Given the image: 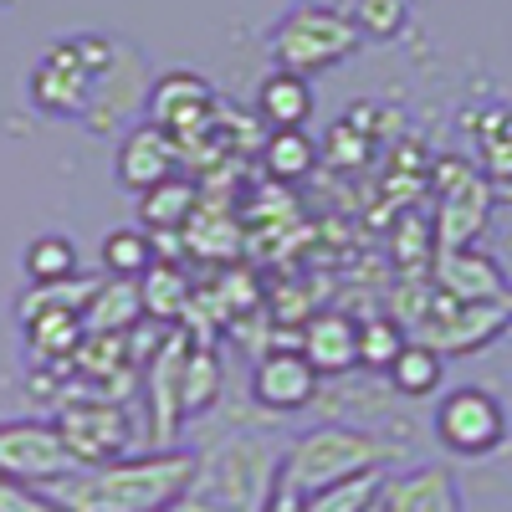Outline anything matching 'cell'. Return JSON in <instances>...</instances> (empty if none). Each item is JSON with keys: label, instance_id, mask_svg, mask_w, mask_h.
<instances>
[{"label": "cell", "instance_id": "obj_8", "mask_svg": "<svg viewBox=\"0 0 512 512\" xmlns=\"http://www.w3.org/2000/svg\"><path fill=\"white\" fill-rule=\"evenodd\" d=\"M57 431L77 461V472L82 466H108L123 456L128 446V420L113 400H77V405H62L57 410Z\"/></svg>", "mask_w": 512, "mask_h": 512}, {"label": "cell", "instance_id": "obj_5", "mask_svg": "<svg viewBox=\"0 0 512 512\" xmlns=\"http://www.w3.org/2000/svg\"><path fill=\"white\" fill-rule=\"evenodd\" d=\"M118 41L108 36H72L57 41V47L36 62L26 93L31 103L47 113V118H88L93 108V88H98V72L113 62Z\"/></svg>", "mask_w": 512, "mask_h": 512}, {"label": "cell", "instance_id": "obj_11", "mask_svg": "<svg viewBox=\"0 0 512 512\" xmlns=\"http://www.w3.org/2000/svg\"><path fill=\"white\" fill-rule=\"evenodd\" d=\"M149 123H159L169 139H190L195 128H205L216 118V88L195 72H164L154 88H149Z\"/></svg>", "mask_w": 512, "mask_h": 512}, {"label": "cell", "instance_id": "obj_1", "mask_svg": "<svg viewBox=\"0 0 512 512\" xmlns=\"http://www.w3.org/2000/svg\"><path fill=\"white\" fill-rule=\"evenodd\" d=\"M200 456L180 446H154L144 456H118L108 466H82V472L52 482L47 492L67 512H175L195 487Z\"/></svg>", "mask_w": 512, "mask_h": 512}, {"label": "cell", "instance_id": "obj_27", "mask_svg": "<svg viewBox=\"0 0 512 512\" xmlns=\"http://www.w3.org/2000/svg\"><path fill=\"white\" fill-rule=\"evenodd\" d=\"M384 482H390L384 472H359L349 482H338V487L308 497V512H369L384 497Z\"/></svg>", "mask_w": 512, "mask_h": 512}, {"label": "cell", "instance_id": "obj_15", "mask_svg": "<svg viewBox=\"0 0 512 512\" xmlns=\"http://www.w3.org/2000/svg\"><path fill=\"white\" fill-rule=\"evenodd\" d=\"M185 354H190V338L185 333H169L154 364H149V410H154V446H169L180 436V420H185V405H180V384H185Z\"/></svg>", "mask_w": 512, "mask_h": 512}, {"label": "cell", "instance_id": "obj_17", "mask_svg": "<svg viewBox=\"0 0 512 512\" xmlns=\"http://www.w3.org/2000/svg\"><path fill=\"white\" fill-rule=\"evenodd\" d=\"M297 354H303L318 374H344V369L359 364V323L344 318V313H318V318H308L303 349Z\"/></svg>", "mask_w": 512, "mask_h": 512}, {"label": "cell", "instance_id": "obj_9", "mask_svg": "<svg viewBox=\"0 0 512 512\" xmlns=\"http://www.w3.org/2000/svg\"><path fill=\"white\" fill-rule=\"evenodd\" d=\"M512 323V303H451L446 297V313L436 308L420 328V344H431L441 359L446 354H472L487 349L492 338H502Z\"/></svg>", "mask_w": 512, "mask_h": 512}, {"label": "cell", "instance_id": "obj_21", "mask_svg": "<svg viewBox=\"0 0 512 512\" xmlns=\"http://www.w3.org/2000/svg\"><path fill=\"white\" fill-rule=\"evenodd\" d=\"M318 144L308 139V128H272L262 144V164L272 169V180H308L318 169Z\"/></svg>", "mask_w": 512, "mask_h": 512}, {"label": "cell", "instance_id": "obj_32", "mask_svg": "<svg viewBox=\"0 0 512 512\" xmlns=\"http://www.w3.org/2000/svg\"><path fill=\"white\" fill-rule=\"evenodd\" d=\"M262 512H308V497L277 477V482H272V492H267V502H262Z\"/></svg>", "mask_w": 512, "mask_h": 512}, {"label": "cell", "instance_id": "obj_16", "mask_svg": "<svg viewBox=\"0 0 512 512\" xmlns=\"http://www.w3.org/2000/svg\"><path fill=\"white\" fill-rule=\"evenodd\" d=\"M384 512H461V487L451 466H415L384 482Z\"/></svg>", "mask_w": 512, "mask_h": 512}, {"label": "cell", "instance_id": "obj_18", "mask_svg": "<svg viewBox=\"0 0 512 512\" xmlns=\"http://www.w3.org/2000/svg\"><path fill=\"white\" fill-rule=\"evenodd\" d=\"M256 118L267 128H303L313 118V82L277 67L262 88H256Z\"/></svg>", "mask_w": 512, "mask_h": 512}, {"label": "cell", "instance_id": "obj_24", "mask_svg": "<svg viewBox=\"0 0 512 512\" xmlns=\"http://www.w3.org/2000/svg\"><path fill=\"white\" fill-rule=\"evenodd\" d=\"M154 262H159V251H154V241H149L139 226L108 231V241H103V267H108V277L139 282V277H144Z\"/></svg>", "mask_w": 512, "mask_h": 512}, {"label": "cell", "instance_id": "obj_19", "mask_svg": "<svg viewBox=\"0 0 512 512\" xmlns=\"http://www.w3.org/2000/svg\"><path fill=\"white\" fill-rule=\"evenodd\" d=\"M195 210H200V190L190 180H180V175H169L164 185L139 195V221L149 231H159V236H180Z\"/></svg>", "mask_w": 512, "mask_h": 512}, {"label": "cell", "instance_id": "obj_30", "mask_svg": "<svg viewBox=\"0 0 512 512\" xmlns=\"http://www.w3.org/2000/svg\"><path fill=\"white\" fill-rule=\"evenodd\" d=\"M400 349H405L400 323H390V318H369V323H359V364H369V369H390V364L400 359Z\"/></svg>", "mask_w": 512, "mask_h": 512}, {"label": "cell", "instance_id": "obj_4", "mask_svg": "<svg viewBox=\"0 0 512 512\" xmlns=\"http://www.w3.org/2000/svg\"><path fill=\"white\" fill-rule=\"evenodd\" d=\"M359 26L349 21V11H333V6H292L272 36H267V52L282 72H297V77H313V72H328L338 62H349L359 52Z\"/></svg>", "mask_w": 512, "mask_h": 512}, {"label": "cell", "instance_id": "obj_29", "mask_svg": "<svg viewBox=\"0 0 512 512\" xmlns=\"http://www.w3.org/2000/svg\"><path fill=\"white\" fill-rule=\"evenodd\" d=\"M349 21L359 26V36L390 41V36H400L405 21H410V0H354Z\"/></svg>", "mask_w": 512, "mask_h": 512}, {"label": "cell", "instance_id": "obj_28", "mask_svg": "<svg viewBox=\"0 0 512 512\" xmlns=\"http://www.w3.org/2000/svg\"><path fill=\"white\" fill-rule=\"evenodd\" d=\"M139 297H144V313H154V318H175V313L190 303V282H185L175 267L154 262V267L139 277Z\"/></svg>", "mask_w": 512, "mask_h": 512}, {"label": "cell", "instance_id": "obj_7", "mask_svg": "<svg viewBox=\"0 0 512 512\" xmlns=\"http://www.w3.org/2000/svg\"><path fill=\"white\" fill-rule=\"evenodd\" d=\"M77 472V461L57 431V420H0V477L52 487Z\"/></svg>", "mask_w": 512, "mask_h": 512}, {"label": "cell", "instance_id": "obj_26", "mask_svg": "<svg viewBox=\"0 0 512 512\" xmlns=\"http://www.w3.org/2000/svg\"><path fill=\"white\" fill-rule=\"evenodd\" d=\"M477 149L492 180H512V108H487L477 123Z\"/></svg>", "mask_w": 512, "mask_h": 512}, {"label": "cell", "instance_id": "obj_22", "mask_svg": "<svg viewBox=\"0 0 512 512\" xmlns=\"http://www.w3.org/2000/svg\"><path fill=\"white\" fill-rule=\"evenodd\" d=\"M21 267H26V277H31L36 287H62V282H77V246H72L67 236L47 231V236H36V241L26 246Z\"/></svg>", "mask_w": 512, "mask_h": 512}, {"label": "cell", "instance_id": "obj_3", "mask_svg": "<svg viewBox=\"0 0 512 512\" xmlns=\"http://www.w3.org/2000/svg\"><path fill=\"white\" fill-rule=\"evenodd\" d=\"M395 461V446L379 441L369 431H354V425H318V431L297 436L282 451V482L297 487L303 497H318L338 482H349L359 472H384Z\"/></svg>", "mask_w": 512, "mask_h": 512}, {"label": "cell", "instance_id": "obj_6", "mask_svg": "<svg viewBox=\"0 0 512 512\" xmlns=\"http://www.w3.org/2000/svg\"><path fill=\"white\" fill-rule=\"evenodd\" d=\"M436 441L451 456H466V461H482V456L502 451V441H507L502 400L492 390H482V384H461V390L441 395V405H436Z\"/></svg>", "mask_w": 512, "mask_h": 512}, {"label": "cell", "instance_id": "obj_13", "mask_svg": "<svg viewBox=\"0 0 512 512\" xmlns=\"http://www.w3.org/2000/svg\"><path fill=\"white\" fill-rule=\"evenodd\" d=\"M487 180L477 169L456 164L451 169V185H441V221H436V251H456V246H472V236L487 226Z\"/></svg>", "mask_w": 512, "mask_h": 512}, {"label": "cell", "instance_id": "obj_31", "mask_svg": "<svg viewBox=\"0 0 512 512\" xmlns=\"http://www.w3.org/2000/svg\"><path fill=\"white\" fill-rule=\"evenodd\" d=\"M0 512H67L47 487H31V482H11L0 477Z\"/></svg>", "mask_w": 512, "mask_h": 512}, {"label": "cell", "instance_id": "obj_12", "mask_svg": "<svg viewBox=\"0 0 512 512\" xmlns=\"http://www.w3.org/2000/svg\"><path fill=\"white\" fill-rule=\"evenodd\" d=\"M175 169H180V144L169 139L159 123L128 128L123 144H118V154H113V175H118V185H128L134 195L164 185L169 175H175Z\"/></svg>", "mask_w": 512, "mask_h": 512}, {"label": "cell", "instance_id": "obj_14", "mask_svg": "<svg viewBox=\"0 0 512 512\" xmlns=\"http://www.w3.org/2000/svg\"><path fill=\"white\" fill-rule=\"evenodd\" d=\"M436 287L451 297V303H512L502 267L477 246L436 251Z\"/></svg>", "mask_w": 512, "mask_h": 512}, {"label": "cell", "instance_id": "obj_20", "mask_svg": "<svg viewBox=\"0 0 512 512\" xmlns=\"http://www.w3.org/2000/svg\"><path fill=\"white\" fill-rule=\"evenodd\" d=\"M144 318V297H139V282H123V277H108L93 287L88 308H82V323L88 333H128Z\"/></svg>", "mask_w": 512, "mask_h": 512}, {"label": "cell", "instance_id": "obj_25", "mask_svg": "<svg viewBox=\"0 0 512 512\" xmlns=\"http://www.w3.org/2000/svg\"><path fill=\"white\" fill-rule=\"evenodd\" d=\"M216 395H221V359H216V349H210V344H190V354H185V384H180L185 415L210 410V405H216Z\"/></svg>", "mask_w": 512, "mask_h": 512}, {"label": "cell", "instance_id": "obj_2", "mask_svg": "<svg viewBox=\"0 0 512 512\" xmlns=\"http://www.w3.org/2000/svg\"><path fill=\"white\" fill-rule=\"evenodd\" d=\"M277 472H282V451L267 436H231L200 456L195 487L185 502L205 512H262Z\"/></svg>", "mask_w": 512, "mask_h": 512}, {"label": "cell", "instance_id": "obj_23", "mask_svg": "<svg viewBox=\"0 0 512 512\" xmlns=\"http://www.w3.org/2000/svg\"><path fill=\"white\" fill-rule=\"evenodd\" d=\"M390 379H395V390L410 395V400H425V395H436L441 390V379H446V359L431 349V344H405L400 359L390 364Z\"/></svg>", "mask_w": 512, "mask_h": 512}, {"label": "cell", "instance_id": "obj_33", "mask_svg": "<svg viewBox=\"0 0 512 512\" xmlns=\"http://www.w3.org/2000/svg\"><path fill=\"white\" fill-rule=\"evenodd\" d=\"M175 512H205V507H190V502H180V507H175Z\"/></svg>", "mask_w": 512, "mask_h": 512}, {"label": "cell", "instance_id": "obj_10", "mask_svg": "<svg viewBox=\"0 0 512 512\" xmlns=\"http://www.w3.org/2000/svg\"><path fill=\"white\" fill-rule=\"evenodd\" d=\"M318 369L297 354V349H272L256 359L251 369V400L272 410V415H297L318 400Z\"/></svg>", "mask_w": 512, "mask_h": 512}]
</instances>
